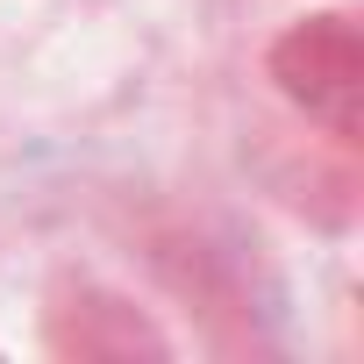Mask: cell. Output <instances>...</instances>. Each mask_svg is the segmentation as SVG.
Here are the masks:
<instances>
[{
  "label": "cell",
  "instance_id": "obj_1",
  "mask_svg": "<svg viewBox=\"0 0 364 364\" xmlns=\"http://www.w3.org/2000/svg\"><path fill=\"white\" fill-rule=\"evenodd\" d=\"M264 79L321 143L357 150V136H364V36H357L350 8L293 15L264 50Z\"/></svg>",
  "mask_w": 364,
  "mask_h": 364
},
{
  "label": "cell",
  "instance_id": "obj_2",
  "mask_svg": "<svg viewBox=\"0 0 364 364\" xmlns=\"http://www.w3.org/2000/svg\"><path fill=\"white\" fill-rule=\"evenodd\" d=\"M43 350L65 364H136V357H171V336L122 286L93 272H58L43 286Z\"/></svg>",
  "mask_w": 364,
  "mask_h": 364
}]
</instances>
